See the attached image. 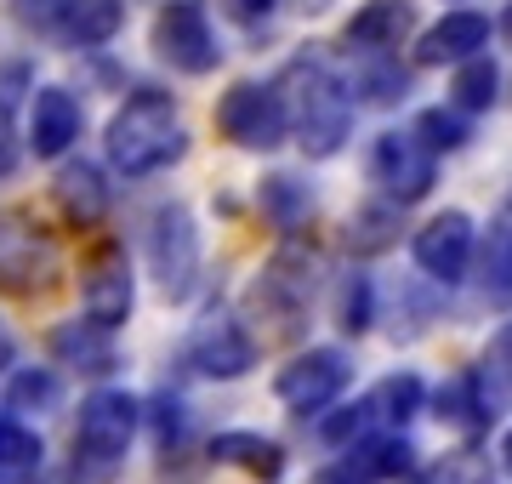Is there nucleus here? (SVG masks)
<instances>
[{"label":"nucleus","mask_w":512,"mask_h":484,"mask_svg":"<svg viewBox=\"0 0 512 484\" xmlns=\"http://www.w3.org/2000/svg\"><path fill=\"white\" fill-rule=\"evenodd\" d=\"M279 97H285V114H291V131L302 137V149L313 160H325V154L342 149V137H348V92L336 86L330 75V63L319 52H302L285 69L279 80Z\"/></svg>","instance_id":"obj_1"},{"label":"nucleus","mask_w":512,"mask_h":484,"mask_svg":"<svg viewBox=\"0 0 512 484\" xmlns=\"http://www.w3.org/2000/svg\"><path fill=\"white\" fill-rule=\"evenodd\" d=\"M188 131L177 120V103L160 92H137L126 97V109L109 120V160L126 177H148V171H165L171 160H183Z\"/></svg>","instance_id":"obj_2"},{"label":"nucleus","mask_w":512,"mask_h":484,"mask_svg":"<svg viewBox=\"0 0 512 484\" xmlns=\"http://www.w3.org/2000/svg\"><path fill=\"white\" fill-rule=\"evenodd\" d=\"M12 6H18V23L63 46H103L126 23V0H12Z\"/></svg>","instance_id":"obj_3"},{"label":"nucleus","mask_w":512,"mask_h":484,"mask_svg":"<svg viewBox=\"0 0 512 484\" xmlns=\"http://www.w3.org/2000/svg\"><path fill=\"white\" fill-rule=\"evenodd\" d=\"M131 433H137V399L131 393H92L86 405H80V428H74V456L86 473H109L120 456H126Z\"/></svg>","instance_id":"obj_4"},{"label":"nucleus","mask_w":512,"mask_h":484,"mask_svg":"<svg viewBox=\"0 0 512 484\" xmlns=\"http://www.w3.org/2000/svg\"><path fill=\"white\" fill-rule=\"evenodd\" d=\"M148 268L160 280L165 297H188L200 274V228L183 205H160L148 217Z\"/></svg>","instance_id":"obj_5"},{"label":"nucleus","mask_w":512,"mask_h":484,"mask_svg":"<svg viewBox=\"0 0 512 484\" xmlns=\"http://www.w3.org/2000/svg\"><path fill=\"white\" fill-rule=\"evenodd\" d=\"M217 126H222V137H234L239 149H274V143H285V131H291V114H285L279 86L239 80V86L222 92Z\"/></svg>","instance_id":"obj_6"},{"label":"nucleus","mask_w":512,"mask_h":484,"mask_svg":"<svg viewBox=\"0 0 512 484\" xmlns=\"http://www.w3.org/2000/svg\"><path fill=\"white\" fill-rule=\"evenodd\" d=\"M154 52L171 69H183V75H211L217 69V35H211V23H205V12L194 0L160 6V18H154Z\"/></svg>","instance_id":"obj_7"},{"label":"nucleus","mask_w":512,"mask_h":484,"mask_svg":"<svg viewBox=\"0 0 512 484\" xmlns=\"http://www.w3.org/2000/svg\"><path fill=\"white\" fill-rule=\"evenodd\" d=\"M370 171H376V183H382L399 205L421 200V194L433 188V177H439L433 149L421 143L416 131H382L376 149H370Z\"/></svg>","instance_id":"obj_8"},{"label":"nucleus","mask_w":512,"mask_h":484,"mask_svg":"<svg viewBox=\"0 0 512 484\" xmlns=\"http://www.w3.org/2000/svg\"><path fill=\"white\" fill-rule=\"evenodd\" d=\"M52 274H57L52 240L35 234L18 211H0V285L6 291H46Z\"/></svg>","instance_id":"obj_9"},{"label":"nucleus","mask_w":512,"mask_h":484,"mask_svg":"<svg viewBox=\"0 0 512 484\" xmlns=\"http://www.w3.org/2000/svg\"><path fill=\"white\" fill-rule=\"evenodd\" d=\"M86 280H80V297H86V319H97V325H126L131 314V268H126V251H114V245H97L92 257H86V268H80Z\"/></svg>","instance_id":"obj_10"},{"label":"nucleus","mask_w":512,"mask_h":484,"mask_svg":"<svg viewBox=\"0 0 512 484\" xmlns=\"http://www.w3.org/2000/svg\"><path fill=\"white\" fill-rule=\"evenodd\" d=\"M279 399L296 410H319L330 405L336 393L348 388V359L336 354V348H308L302 359H291L285 371H279Z\"/></svg>","instance_id":"obj_11"},{"label":"nucleus","mask_w":512,"mask_h":484,"mask_svg":"<svg viewBox=\"0 0 512 484\" xmlns=\"http://www.w3.org/2000/svg\"><path fill=\"white\" fill-rule=\"evenodd\" d=\"M188 354H194V365L211 371V376H245L256 365L251 336L239 331V319H228V314H205L200 325H194Z\"/></svg>","instance_id":"obj_12"},{"label":"nucleus","mask_w":512,"mask_h":484,"mask_svg":"<svg viewBox=\"0 0 512 484\" xmlns=\"http://www.w3.org/2000/svg\"><path fill=\"white\" fill-rule=\"evenodd\" d=\"M467 257H473V223L461 211H444L416 234V262L433 274V280H461L467 274Z\"/></svg>","instance_id":"obj_13"},{"label":"nucleus","mask_w":512,"mask_h":484,"mask_svg":"<svg viewBox=\"0 0 512 484\" xmlns=\"http://www.w3.org/2000/svg\"><path fill=\"white\" fill-rule=\"evenodd\" d=\"M80 137V103H74L69 86H40L35 109H29V149L40 160H57L69 154V143Z\"/></svg>","instance_id":"obj_14"},{"label":"nucleus","mask_w":512,"mask_h":484,"mask_svg":"<svg viewBox=\"0 0 512 484\" xmlns=\"http://www.w3.org/2000/svg\"><path fill=\"white\" fill-rule=\"evenodd\" d=\"M484 40H490V18H478V12H444L427 35L416 40V63H461V57L484 52Z\"/></svg>","instance_id":"obj_15"},{"label":"nucleus","mask_w":512,"mask_h":484,"mask_svg":"<svg viewBox=\"0 0 512 484\" xmlns=\"http://www.w3.org/2000/svg\"><path fill=\"white\" fill-rule=\"evenodd\" d=\"M410 23H416L410 0H365L348 23V46L353 52H393L410 35Z\"/></svg>","instance_id":"obj_16"},{"label":"nucleus","mask_w":512,"mask_h":484,"mask_svg":"<svg viewBox=\"0 0 512 484\" xmlns=\"http://www.w3.org/2000/svg\"><path fill=\"white\" fill-rule=\"evenodd\" d=\"M57 205H63V217L80 228H92L109 217V183H103V171L86 166V160H74V166L57 171Z\"/></svg>","instance_id":"obj_17"},{"label":"nucleus","mask_w":512,"mask_h":484,"mask_svg":"<svg viewBox=\"0 0 512 484\" xmlns=\"http://www.w3.org/2000/svg\"><path fill=\"white\" fill-rule=\"evenodd\" d=\"M52 354L74 371H114V342H109V325H97V319H80V325H57L52 331Z\"/></svg>","instance_id":"obj_18"},{"label":"nucleus","mask_w":512,"mask_h":484,"mask_svg":"<svg viewBox=\"0 0 512 484\" xmlns=\"http://www.w3.org/2000/svg\"><path fill=\"white\" fill-rule=\"evenodd\" d=\"M478 268H484V291H490L495 302H507L512 297V200L490 217V240H484Z\"/></svg>","instance_id":"obj_19"},{"label":"nucleus","mask_w":512,"mask_h":484,"mask_svg":"<svg viewBox=\"0 0 512 484\" xmlns=\"http://www.w3.org/2000/svg\"><path fill=\"white\" fill-rule=\"evenodd\" d=\"M450 92H456V109H467V114L490 109L495 92H501V69H495L484 52L461 57V63H456V80H450Z\"/></svg>","instance_id":"obj_20"},{"label":"nucleus","mask_w":512,"mask_h":484,"mask_svg":"<svg viewBox=\"0 0 512 484\" xmlns=\"http://www.w3.org/2000/svg\"><path fill=\"white\" fill-rule=\"evenodd\" d=\"M404 69L393 63V52H365L359 57V69H353V92L365 97V103H393V97H404Z\"/></svg>","instance_id":"obj_21"},{"label":"nucleus","mask_w":512,"mask_h":484,"mask_svg":"<svg viewBox=\"0 0 512 484\" xmlns=\"http://www.w3.org/2000/svg\"><path fill=\"white\" fill-rule=\"evenodd\" d=\"M211 456H222V462H239V467H251V473H262V479H274L279 467H285L279 445L256 439V433H222L217 445H211Z\"/></svg>","instance_id":"obj_22"},{"label":"nucleus","mask_w":512,"mask_h":484,"mask_svg":"<svg viewBox=\"0 0 512 484\" xmlns=\"http://www.w3.org/2000/svg\"><path fill=\"white\" fill-rule=\"evenodd\" d=\"M262 211H268L279 228H296L308 217V188L296 183V177H268V183H262Z\"/></svg>","instance_id":"obj_23"},{"label":"nucleus","mask_w":512,"mask_h":484,"mask_svg":"<svg viewBox=\"0 0 512 484\" xmlns=\"http://www.w3.org/2000/svg\"><path fill=\"white\" fill-rule=\"evenodd\" d=\"M393 228H399V217H393L387 205H365V211L353 217V228H348V245L359 251V257L387 251V245H393Z\"/></svg>","instance_id":"obj_24"},{"label":"nucleus","mask_w":512,"mask_h":484,"mask_svg":"<svg viewBox=\"0 0 512 484\" xmlns=\"http://www.w3.org/2000/svg\"><path fill=\"white\" fill-rule=\"evenodd\" d=\"M40 467V439L23 422L0 416V473H35Z\"/></svg>","instance_id":"obj_25"},{"label":"nucleus","mask_w":512,"mask_h":484,"mask_svg":"<svg viewBox=\"0 0 512 484\" xmlns=\"http://www.w3.org/2000/svg\"><path fill=\"white\" fill-rule=\"evenodd\" d=\"M6 405L12 410H52L57 405V376L52 371H18L12 388H6Z\"/></svg>","instance_id":"obj_26"},{"label":"nucleus","mask_w":512,"mask_h":484,"mask_svg":"<svg viewBox=\"0 0 512 484\" xmlns=\"http://www.w3.org/2000/svg\"><path fill=\"white\" fill-rule=\"evenodd\" d=\"M416 137L439 154V149H461V143H467V126H461V114L427 109V114H421V126H416Z\"/></svg>","instance_id":"obj_27"},{"label":"nucleus","mask_w":512,"mask_h":484,"mask_svg":"<svg viewBox=\"0 0 512 484\" xmlns=\"http://www.w3.org/2000/svg\"><path fill=\"white\" fill-rule=\"evenodd\" d=\"M359 467H365V479H393V473H410V445H404V439H382V445H370L365 456H359Z\"/></svg>","instance_id":"obj_28"},{"label":"nucleus","mask_w":512,"mask_h":484,"mask_svg":"<svg viewBox=\"0 0 512 484\" xmlns=\"http://www.w3.org/2000/svg\"><path fill=\"white\" fill-rule=\"evenodd\" d=\"M376 405H382V416H393V422L416 416V405H421V382H416V376H387L382 393H376Z\"/></svg>","instance_id":"obj_29"},{"label":"nucleus","mask_w":512,"mask_h":484,"mask_svg":"<svg viewBox=\"0 0 512 484\" xmlns=\"http://www.w3.org/2000/svg\"><path fill=\"white\" fill-rule=\"evenodd\" d=\"M439 410L450 416V422H467V428H478L484 416H478V382H473V376H461L456 388H444V393H439Z\"/></svg>","instance_id":"obj_30"},{"label":"nucleus","mask_w":512,"mask_h":484,"mask_svg":"<svg viewBox=\"0 0 512 484\" xmlns=\"http://www.w3.org/2000/svg\"><path fill=\"white\" fill-rule=\"evenodd\" d=\"M427 484H495V479L478 456H444V462L427 473Z\"/></svg>","instance_id":"obj_31"},{"label":"nucleus","mask_w":512,"mask_h":484,"mask_svg":"<svg viewBox=\"0 0 512 484\" xmlns=\"http://www.w3.org/2000/svg\"><path fill=\"white\" fill-rule=\"evenodd\" d=\"M342 325H348V331H365V325H370V291H365V280H353L348 291H342Z\"/></svg>","instance_id":"obj_32"},{"label":"nucleus","mask_w":512,"mask_h":484,"mask_svg":"<svg viewBox=\"0 0 512 484\" xmlns=\"http://www.w3.org/2000/svg\"><path fill=\"white\" fill-rule=\"evenodd\" d=\"M359 422H365V410L353 405V410H336V416H330L319 433H325V445H348L353 433H359Z\"/></svg>","instance_id":"obj_33"},{"label":"nucleus","mask_w":512,"mask_h":484,"mask_svg":"<svg viewBox=\"0 0 512 484\" xmlns=\"http://www.w3.org/2000/svg\"><path fill=\"white\" fill-rule=\"evenodd\" d=\"M12 166H18V126H12V114L0 103V177H12Z\"/></svg>","instance_id":"obj_34"},{"label":"nucleus","mask_w":512,"mask_h":484,"mask_svg":"<svg viewBox=\"0 0 512 484\" xmlns=\"http://www.w3.org/2000/svg\"><path fill=\"white\" fill-rule=\"evenodd\" d=\"M490 359H495V376L501 382H512V319L495 331V348H490Z\"/></svg>","instance_id":"obj_35"},{"label":"nucleus","mask_w":512,"mask_h":484,"mask_svg":"<svg viewBox=\"0 0 512 484\" xmlns=\"http://www.w3.org/2000/svg\"><path fill=\"white\" fill-rule=\"evenodd\" d=\"M228 6H234L239 23H256V18H268V12H274V0H228Z\"/></svg>","instance_id":"obj_36"},{"label":"nucleus","mask_w":512,"mask_h":484,"mask_svg":"<svg viewBox=\"0 0 512 484\" xmlns=\"http://www.w3.org/2000/svg\"><path fill=\"white\" fill-rule=\"evenodd\" d=\"M319 484H370V479H365V467H353V462H348V467H336V473H325Z\"/></svg>","instance_id":"obj_37"},{"label":"nucleus","mask_w":512,"mask_h":484,"mask_svg":"<svg viewBox=\"0 0 512 484\" xmlns=\"http://www.w3.org/2000/svg\"><path fill=\"white\" fill-rule=\"evenodd\" d=\"M12 348H18V342H12V331H6V325H0V371L12 365Z\"/></svg>","instance_id":"obj_38"},{"label":"nucleus","mask_w":512,"mask_h":484,"mask_svg":"<svg viewBox=\"0 0 512 484\" xmlns=\"http://www.w3.org/2000/svg\"><path fill=\"white\" fill-rule=\"evenodd\" d=\"M291 6H296V12H308V18H313V12H325L330 0H291Z\"/></svg>","instance_id":"obj_39"},{"label":"nucleus","mask_w":512,"mask_h":484,"mask_svg":"<svg viewBox=\"0 0 512 484\" xmlns=\"http://www.w3.org/2000/svg\"><path fill=\"white\" fill-rule=\"evenodd\" d=\"M501 467H507V473H512V433H507V439H501Z\"/></svg>","instance_id":"obj_40"},{"label":"nucleus","mask_w":512,"mask_h":484,"mask_svg":"<svg viewBox=\"0 0 512 484\" xmlns=\"http://www.w3.org/2000/svg\"><path fill=\"white\" fill-rule=\"evenodd\" d=\"M501 35L512 40V6H507V12H501Z\"/></svg>","instance_id":"obj_41"},{"label":"nucleus","mask_w":512,"mask_h":484,"mask_svg":"<svg viewBox=\"0 0 512 484\" xmlns=\"http://www.w3.org/2000/svg\"><path fill=\"white\" fill-rule=\"evenodd\" d=\"M410 484H427V479H410Z\"/></svg>","instance_id":"obj_42"}]
</instances>
